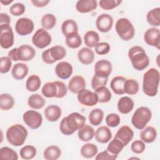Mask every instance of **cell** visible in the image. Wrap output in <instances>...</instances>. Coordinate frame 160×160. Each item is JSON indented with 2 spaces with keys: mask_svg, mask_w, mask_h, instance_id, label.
<instances>
[{
  "mask_svg": "<svg viewBox=\"0 0 160 160\" xmlns=\"http://www.w3.org/2000/svg\"><path fill=\"white\" fill-rule=\"evenodd\" d=\"M139 91V83L133 79H128L125 81L124 84V93L134 95L136 94Z\"/></svg>",
  "mask_w": 160,
  "mask_h": 160,
  "instance_id": "39",
  "label": "cell"
},
{
  "mask_svg": "<svg viewBox=\"0 0 160 160\" xmlns=\"http://www.w3.org/2000/svg\"><path fill=\"white\" fill-rule=\"evenodd\" d=\"M148 22L155 27L160 25V8H156L150 10L146 16Z\"/></svg>",
  "mask_w": 160,
  "mask_h": 160,
  "instance_id": "30",
  "label": "cell"
},
{
  "mask_svg": "<svg viewBox=\"0 0 160 160\" xmlns=\"http://www.w3.org/2000/svg\"><path fill=\"white\" fill-rule=\"evenodd\" d=\"M98 2L96 0H80L76 2V10L81 13L93 11L97 8Z\"/></svg>",
  "mask_w": 160,
  "mask_h": 160,
  "instance_id": "19",
  "label": "cell"
},
{
  "mask_svg": "<svg viewBox=\"0 0 160 160\" xmlns=\"http://www.w3.org/2000/svg\"><path fill=\"white\" fill-rule=\"evenodd\" d=\"M126 79L123 76H116L113 78L110 82V87L112 91L118 94L122 95L124 94V84Z\"/></svg>",
  "mask_w": 160,
  "mask_h": 160,
  "instance_id": "24",
  "label": "cell"
},
{
  "mask_svg": "<svg viewBox=\"0 0 160 160\" xmlns=\"http://www.w3.org/2000/svg\"><path fill=\"white\" fill-rule=\"evenodd\" d=\"M108 78H102L94 74L91 80V86L93 89L96 90V89L102 87L106 86L107 84Z\"/></svg>",
  "mask_w": 160,
  "mask_h": 160,
  "instance_id": "47",
  "label": "cell"
},
{
  "mask_svg": "<svg viewBox=\"0 0 160 160\" xmlns=\"http://www.w3.org/2000/svg\"><path fill=\"white\" fill-rule=\"evenodd\" d=\"M95 91V93L98 98V102L100 103H105L109 102L111 99V93L109 89L106 86H102Z\"/></svg>",
  "mask_w": 160,
  "mask_h": 160,
  "instance_id": "37",
  "label": "cell"
},
{
  "mask_svg": "<svg viewBox=\"0 0 160 160\" xmlns=\"http://www.w3.org/2000/svg\"><path fill=\"white\" fill-rule=\"evenodd\" d=\"M131 150L136 154H141L144 152L146 148L144 142L141 140H136L132 142L131 146Z\"/></svg>",
  "mask_w": 160,
  "mask_h": 160,
  "instance_id": "52",
  "label": "cell"
},
{
  "mask_svg": "<svg viewBox=\"0 0 160 160\" xmlns=\"http://www.w3.org/2000/svg\"><path fill=\"white\" fill-rule=\"evenodd\" d=\"M14 104L13 97L7 93L1 94L0 96V108L2 110L8 111L11 109Z\"/></svg>",
  "mask_w": 160,
  "mask_h": 160,
  "instance_id": "36",
  "label": "cell"
},
{
  "mask_svg": "<svg viewBox=\"0 0 160 160\" xmlns=\"http://www.w3.org/2000/svg\"><path fill=\"white\" fill-rule=\"evenodd\" d=\"M95 51L98 54L105 55L110 51V45L106 42H102L98 43L95 47Z\"/></svg>",
  "mask_w": 160,
  "mask_h": 160,
  "instance_id": "51",
  "label": "cell"
},
{
  "mask_svg": "<svg viewBox=\"0 0 160 160\" xmlns=\"http://www.w3.org/2000/svg\"><path fill=\"white\" fill-rule=\"evenodd\" d=\"M61 31L66 36L73 33H77L78 31V24L72 19H67L62 24Z\"/></svg>",
  "mask_w": 160,
  "mask_h": 160,
  "instance_id": "29",
  "label": "cell"
},
{
  "mask_svg": "<svg viewBox=\"0 0 160 160\" xmlns=\"http://www.w3.org/2000/svg\"><path fill=\"white\" fill-rule=\"evenodd\" d=\"M0 44L4 49H8L11 47L14 41V37L12 29L9 24L0 26Z\"/></svg>",
  "mask_w": 160,
  "mask_h": 160,
  "instance_id": "9",
  "label": "cell"
},
{
  "mask_svg": "<svg viewBox=\"0 0 160 160\" xmlns=\"http://www.w3.org/2000/svg\"><path fill=\"white\" fill-rule=\"evenodd\" d=\"M122 1L120 0H101L99 2V6L104 10H111L118 7Z\"/></svg>",
  "mask_w": 160,
  "mask_h": 160,
  "instance_id": "46",
  "label": "cell"
},
{
  "mask_svg": "<svg viewBox=\"0 0 160 160\" xmlns=\"http://www.w3.org/2000/svg\"><path fill=\"white\" fill-rule=\"evenodd\" d=\"M0 18H1V24H9L11 22V18L9 16L8 14L1 12L0 14Z\"/></svg>",
  "mask_w": 160,
  "mask_h": 160,
  "instance_id": "57",
  "label": "cell"
},
{
  "mask_svg": "<svg viewBox=\"0 0 160 160\" xmlns=\"http://www.w3.org/2000/svg\"><path fill=\"white\" fill-rule=\"evenodd\" d=\"M27 129L21 124H16L9 127L6 131V139L14 146H22L28 136Z\"/></svg>",
  "mask_w": 160,
  "mask_h": 160,
  "instance_id": "4",
  "label": "cell"
},
{
  "mask_svg": "<svg viewBox=\"0 0 160 160\" xmlns=\"http://www.w3.org/2000/svg\"><path fill=\"white\" fill-rule=\"evenodd\" d=\"M86 83L85 79L81 76H73L69 81L68 89L72 93L78 94L80 91L85 89Z\"/></svg>",
  "mask_w": 160,
  "mask_h": 160,
  "instance_id": "18",
  "label": "cell"
},
{
  "mask_svg": "<svg viewBox=\"0 0 160 160\" xmlns=\"http://www.w3.org/2000/svg\"><path fill=\"white\" fill-rule=\"evenodd\" d=\"M45 99L39 94H34L30 96L28 100V106L34 109H39L45 105Z\"/></svg>",
  "mask_w": 160,
  "mask_h": 160,
  "instance_id": "27",
  "label": "cell"
},
{
  "mask_svg": "<svg viewBox=\"0 0 160 160\" xmlns=\"http://www.w3.org/2000/svg\"><path fill=\"white\" fill-rule=\"evenodd\" d=\"M112 138V133L109 128L102 126L98 128L95 132V139L100 143H107Z\"/></svg>",
  "mask_w": 160,
  "mask_h": 160,
  "instance_id": "20",
  "label": "cell"
},
{
  "mask_svg": "<svg viewBox=\"0 0 160 160\" xmlns=\"http://www.w3.org/2000/svg\"><path fill=\"white\" fill-rule=\"evenodd\" d=\"M112 70V66L110 61L106 59H101L96 62L94 66L95 74L102 77L108 78Z\"/></svg>",
  "mask_w": 160,
  "mask_h": 160,
  "instance_id": "14",
  "label": "cell"
},
{
  "mask_svg": "<svg viewBox=\"0 0 160 160\" xmlns=\"http://www.w3.org/2000/svg\"><path fill=\"white\" fill-rule=\"evenodd\" d=\"M130 159H134V158H130ZM135 159H139V158H135Z\"/></svg>",
  "mask_w": 160,
  "mask_h": 160,
  "instance_id": "59",
  "label": "cell"
},
{
  "mask_svg": "<svg viewBox=\"0 0 160 160\" xmlns=\"http://www.w3.org/2000/svg\"><path fill=\"white\" fill-rule=\"evenodd\" d=\"M61 155V151L57 146H48L43 152L44 158L47 160H56Z\"/></svg>",
  "mask_w": 160,
  "mask_h": 160,
  "instance_id": "31",
  "label": "cell"
},
{
  "mask_svg": "<svg viewBox=\"0 0 160 160\" xmlns=\"http://www.w3.org/2000/svg\"><path fill=\"white\" fill-rule=\"evenodd\" d=\"M36 149L33 146L26 145L22 148L19 151L21 158L24 159H31L36 155Z\"/></svg>",
  "mask_w": 160,
  "mask_h": 160,
  "instance_id": "43",
  "label": "cell"
},
{
  "mask_svg": "<svg viewBox=\"0 0 160 160\" xmlns=\"http://www.w3.org/2000/svg\"><path fill=\"white\" fill-rule=\"evenodd\" d=\"M124 147V144L119 140L114 138L108 144L107 150L112 154L118 155Z\"/></svg>",
  "mask_w": 160,
  "mask_h": 160,
  "instance_id": "45",
  "label": "cell"
},
{
  "mask_svg": "<svg viewBox=\"0 0 160 160\" xmlns=\"http://www.w3.org/2000/svg\"><path fill=\"white\" fill-rule=\"evenodd\" d=\"M113 24V19L111 16L108 14L99 15L96 21V25L98 29L102 32L109 31Z\"/></svg>",
  "mask_w": 160,
  "mask_h": 160,
  "instance_id": "15",
  "label": "cell"
},
{
  "mask_svg": "<svg viewBox=\"0 0 160 160\" xmlns=\"http://www.w3.org/2000/svg\"><path fill=\"white\" fill-rule=\"evenodd\" d=\"M98 147L92 143H86L81 147V154L85 158H92L98 153Z\"/></svg>",
  "mask_w": 160,
  "mask_h": 160,
  "instance_id": "33",
  "label": "cell"
},
{
  "mask_svg": "<svg viewBox=\"0 0 160 160\" xmlns=\"http://www.w3.org/2000/svg\"><path fill=\"white\" fill-rule=\"evenodd\" d=\"M133 136L134 132L132 129L128 126H123L118 129L114 138L121 141L126 146L132 139Z\"/></svg>",
  "mask_w": 160,
  "mask_h": 160,
  "instance_id": "17",
  "label": "cell"
},
{
  "mask_svg": "<svg viewBox=\"0 0 160 160\" xmlns=\"http://www.w3.org/2000/svg\"><path fill=\"white\" fill-rule=\"evenodd\" d=\"M51 36L44 28L38 29L32 38V44L39 49H43L51 42Z\"/></svg>",
  "mask_w": 160,
  "mask_h": 160,
  "instance_id": "8",
  "label": "cell"
},
{
  "mask_svg": "<svg viewBox=\"0 0 160 160\" xmlns=\"http://www.w3.org/2000/svg\"><path fill=\"white\" fill-rule=\"evenodd\" d=\"M140 137L144 142L151 143L155 141L157 137V131L154 128L148 126L141 131Z\"/></svg>",
  "mask_w": 160,
  "mask_h": 160,
  "instance_id": "26",
  "label": "cell"
},
{
  "mask_svg": "<svg viewBox=\"0 0 160 160\" xmlns=\"http://www.w3.org/2000/svg\"><path fill=\"white\" fill-rule=\"evenodd\" d=\"M41 92L46 98H54L58 94V88L54 82H48L43 86Z\"/></svg>",
  "mask_w": 160,
  "mask_h": 160,
  "instance_id": "40",
  "label": "cell"
},
{
  "mask_svg": "<svg viewBox=\"0 0 160 160\" xmlns=\"http://www.w3.org/2000/svg\"><path fill=\"white\" fill-rule=\"evenodd\" d=\"M134 108V101L128 96H124L118 102V109L119 112L126 114L130 112Z\"/></svg>",
  "mask_w": 160,
  "mask_h": 160,
  "instance_id": "21",
  "label": "cell"
},
{
  "mask_svg": "<svg viewBox=\"0 0 160 160\" xmlns=\"http://www.w3.org/2000/svg\"><path fill=\"white\" fill-rule=\"evenodd\" d=\"M31 2L36 7L42 8L46 6L50 1L49 0H31Z\"/></svg>",
  "mask_w": 160,
  "mask_h": 160,
  "instance_id": "56",
  "label": "cell"
},
{
  "mask_svg": "<svg viewBox=\"0 0 160 160\" xmlns=\"http://www.w3.org/2000/svg\"><path fill=\"white\" fill-rule=\"evenodd\" d=\"M41 25L45 29H51L56 24V18L52 14H46L41 18Z\"/></svg>",
  "mask_w": 160,
  "mask_h": 160,
  "instance_id": "42",
  "label": "cell"
},
{
  "mask_svg": "<svg viewBox=\"0 0 160 160\" xmlns=\"http://www.w3.org/2000/svg\"><path fill=\"white\" fill-rule=\"evenodd\" d=\"M118 158V155L112 154L107 149L99 153L95 159L96 160H114Z\"/></svg>",
  "mask_w": 160,
  "mask_h": 160,
  "instance_id": "54",
  "label": "cell"
},
{
  "mask_svg": "<svg viewBox=\"0 0 160 160\" xmlns=\"http://www.w3.org/2000/svg\"><path fill=\"white\" fill-rule=\"evenodd\" d=\"M79 61L85 65L91 64L94 59V53L89 48H82L78 52Z\"/></svg>",
  "mask_w": 160,
  "mask_h": 160,
  "instance_id": "22",
  "label": "cell"
},
{
  "mask_svg": "<svg viewBox=\"0 0 160 160\" xmlns=\"http://www.w3.org/2000/svg\"><path fill=\"white\" fill-rule=\"evenodd\" d=\"M34 27V22L31 19L22 18L17 21L15 24V30L21 36H27L33 31Z\"/></svg>",
  "mask_w": 160,
  "mask_h": 160,
  "instance_id": "12",
  "label": "cell"
},
{
  "mask_svg": "<svg viewBox=\"0 0 160 160\" xmlns=\"http://www.w3.org/2000/svg\"><path fill=\"white\" fill-rule=\"evenodd\" d=\"M22 119L25 124L32 129L39 128L42 122L41 114L39 112L34 110H29L25 112L23 114Z\"/></svg>",
  "mask_w": 160,
  "mask_h": 160,
  "instance_id": "10",
  "label": "cell"
},
{
  "mask_svg": "<svg viewBox=\"0 0 160 160\" xmlns=\"http://www.w3.org/2000/svg\"><path fill=\"white\" fill-rule=\"evenodd\" d=\"M159 83V72L155 68L146 71L142 79V90L145 94L150 97L155 96L158 91Z\"/></svg>",
  "mask_w": 160,
  "mask_h": 160,
  "instance_id": "2",
  "label": "cell"
},
{
  "mask_svg": "<svg viewBox=\"0 0 160 160\" xmlns=\"http://www.w3.org/2000/svg\"><path fill=\"white\" fill-rule=\"evenodd\" d=\"M84 41L85 44L91 48L99 43V36L98 32L94 31H89L86 32L84 36Z\"/></svg>",
  "mask_w": 160,
  "mask_h": 160,
  "instance_id": "32",
  "label": "cell"
},
{
  "mask_svg": "<svg viewBox=\"0 0 160 160\" xmlns=\"http://www.w3.org/2000/svg\"><path fill=\"white\" fill-rule=\"evenodd\" d=\"M28 66L22 62H19L14 64L11 70L12 77L16 80H22L28 73Z\"/></svg>",
  "mask_w": 160,
  "mask_h": 160,
  "instance_id": "23",
  "label": "cell"
},
{
  "mask_svg": "<svg viewBox=\"0 0 160 160\" xmlns=\"http://www.w3.org/2000/svg\"><path fill=\"white\" fill-rule=\"evenodd\" d=\"M145 42L149 46L159 49L160 46V31L156 28H149L144 34Z\"/></svg>",
  "mask_w": 160,
  "mask_h": 160,
  "instance_id": "13",
  "label": "cell"
},
{
  "mask_svg": "<svg viewBox=\"0 0 160 160\" xmlns=\"http://www.w3.org/2000/svg\"><path fill=\"white\" fill-rule=\"evenodd\" d=\"M44 115L46 119L51 122L56 121L61 116V109L56 105H49L44 110Z\"/></svg>",
  "mask_w": 160,
  "mask_h": 160,
  "instance_id": "25",
  "label": "cell"
},
{
  "mask_svg": "<svg viewBox=\"0 0 160 160\" xmlns=\"http://www.w3.org/2000/svg\"><path fill=\"white\" fill-rule=\"evenodd\" d=\"M42 59L43 62H44L46 64H53L55 62V61L52 59L51 55H50V52H49V49H48L47 50H45L43 51L42 54Z\"/></svg>",
  "mask_w": 160,
  "mask_h": 160,
  "instance_id": "55",
  "label": "cell"
},
{
  "mask_svg": "<svg viewBox=\"0 0 160 160\" xmlns=\"http://www.w3.org/2000/svg\"><path fill=\"white\" fill-rule=\"evenodd\" d=\"M78 101L86 106H93L98 102V98L95 92L83 89L78 93Z\"/></svg>",
  "mask_w": 160,
  "mask_h": 160,
  "instance_id": "11",
  "label": "cell"
},
{
  "mask_svg": "<svg viewBox=\"0 0 160 160\" xmlns=\"http://www.w3.org/2000/svg\"><path fill=\"white\" fill-rule=\"evenodd\" d=\"M104 117V112L103 111L99 108H96L94 109H92L89 114V120L90 123L94 126H98L99 125L103 119Z\"/></svg>",
  "mask_w": 160,
  "mask_h": 160,
  "instance_id": "35",
  "label": "cell"
},
{
  "mask_svg": "<svg viewBox=\"0 0 160 160\" xmlns=\"http://www.w3.org/2000/svg\"><path fill=\"white\" fill-rule=\"evenodd\" d=\"M151 117V111L147 107L141 106L134 112L131 118V122L134 128L141 130L149 122Z\"/></svg>",
  "mask_w": 160,
  "mask_h": 160,
  "instance_id": "6",
  "label": "cell"
},
{
  "mask_svg": "<svg viewBox=\"0 0 160 160\" xmlns=\"http://www.w3.org/2000/svg\"><path fill=\"white\" fill-rule=\"evenodd\" d=\"M73 68L72 65L66 61H61L55 67V72L58 78L62 79H68L72 74Z\"/></svg>",
  "mask_w": 160,
  "mask_h": 160,
  "instance_id": "16",
  "label": "cell"
},
{
  "mask_svg": "<svg viewBox=\"0 0 160 160\" xmlns=\"http://www.w3.org/2000/svg\"><path fill=\"white\" fill-rule=\"evenodd\" d=\"M0 158L6 160H17L18 156L17 152L12 149L4 146L0 149Z\"/></svg>",
  "mask_w": 160,
  "mask_h": 160,
  "instance_id": "44",
  "label": "cell"
},
{
  "mask_svg": "<svg viewBox=\"0 0 160 160\" xmlns=\"http://www.w3.org/2000/svg\"><path fill=\"white\" fill-rule=\"evenodd\" d=\"M115 29L120 38L124 41L131 40L134 36V28L131 22L127 18L119 19L116 23Z\"/></svg>",
  "mask_w": 160,
  "mask_h": 160,
  "instance_id": "7",
  "label": "cell"
},
{
  "mask_svg": "<svg viewBox=\"0 0 160 160\" xmlns=\"http://www.w3.org/2000/svg\"><path fill=\"white\" fill-rule=\"evenodd\" d=\"M49 52L52 59L55 62L63 59L66 55V50L59 45L52 46L49 49Z\"/></svg>",
  "mask_w": 160,
  "mask_h": 160,
  "instance_id": "41",
  "label": "cell"
},
{
  "mask_svg": "<svg viewBox=\"0 0 160 160\" xmlns=\"http://www.w3.org/2000/svg\"><path fill=\"white\" fill-rule=\"evenodd\" d=\"M86 120V118L79 112H72L61 120L59 129L64 135H71L85 125Z\"/></svg>",
  "mask_w": 160,
  "mask_h": 160,
  "instance_id": "1",
  "label": "cell"
},
{
  "mask_svg": "<svg viewBox=\"0 0 160 160\" xmlns=\"http://www.w3.org/2000/svg\"><path fill=\"white\" fill-rule=\"evenodd\" d=\"M1 3H2L3 5H5V6H8V4H9L10 3L12 2L13 1L12 0H5V1H3V0H1Z\"/></svg>",
  "mask_w": 160,
  "mask_h": 160,
  "instance_id": "58",
  "label": "cell"
},
{
  "mask_svg": "<svg viewBox=\"0 0 160 160\" xmlns=\"http://www.w3.org/2000/svg\"><path fill=\"white\" fill-rule=\"evenodd\" d=\"M35 55L34 49L28 44H23L18 48H13L8 52V57L14 61H29L32 59Z\"/></svg>",
  "mask_w": 160,
  "mask_h": 160,
  "instance_id": "5",
  "label": "cell"
},
{
  "mask_svg": "<svg viewBox=\"0 0 160 160\" xmlns=\"http://www.w3.org/2000/svg\"><path fill=\"white\" fill-rule=\"evenodd\" d=\"M106 122L108 126L111 128H115L118 126L120 123V118L117 114H109L106 117Z\"/></svg>",
  "mask_w": 160,
  "mask_h": 160,
  "instance_id": "50",
  "label": "cell"
},
{
  "mask_svg": "<svg viewBox=\"0 0 160 160\" xmlns=\"http://www.w3.org/2000/svg\"><path fill=\"white\" fill-rule=\"evenodd\" d=\"M12 65L11 59L9 57H1L0 58V72L2 74L9 71Z\"/></svg>",
  "mask_w": 160,
  "mask_h": 160,
  "instance_id": "48",
  "label": "cell"
},
{
  "mask_svg": "<svg viewBox=\"0 0 160 160\" xmlns=\"http://www.w3.org/2000/svg\"><path fill=\"white\" fill-rule=\"evenodd\" d=\"M41 81L40 78L35 74L30 76L26 82L27 90L30 92H35L38 91L41 86Z\"/></svg>",
  "mask_w": 160,
  "mask_h": 160,
  "instance_id": "34",
  "label": "cell"
},
{
  "mask_svg": "<svg viewBox=\"0 0 160 160\" xmlns=\"http://www.w3.org/2000/svg\"><path fill=\"white\" fill-rule=\"evenodd\" d=\"M66 44L71 49H76L81 45L82 39L78 32L73 33L66 36Z\"/></svg>",
  "mask_w": 160,
  "mask_h": 160,
  "instance_id": "38",
  "label": "cell"
},
{
  "mask_svg": "<svg viewBox=\"0 0 160 160\" xmlns=\"http://www.w3.org/2000/svg\"><path fill=\"white\" fill-rule=\"evenodd\" d=\"M128 57L136 70L142 71L149 64V59L141 46H134L131 48L128 51Z\"/></svg>",
  "mask_w": 160,
  "mask_h": 160,
  "instance_id": "3",
  "label": "cell"
},
{
  "mask_svg": "<svg viewBox=\"0 0 160 160\" xmlns=\"http://www.w3.org/2000/svg\"><path fill=\"white\" fill-rule=\"evenodd\" d=\"M54 83L56 84L58 88V94L56 98H62L64 97L68 92V88L66 86V84L64 82L59 81H54Z\"/></svg>",
  "mask_w": 160,
  "mask_h": 160,
  "instance_id": "53",
  "label": "cell"
},
{
  "mask_svg": "<svg viewBox=\"0 0 160 160\" xmlns=\"http://www.w3.org/2000/svg\"><path fill=\"white\" fill-rule=\"evenodd\" d=\"M78 138L84 142L91 140L94 136V130L89 125H84L78 131Z\"/></svg>",
  "mask_w": 160,
  "mask_h": 160,
  "instance_id": "28",
  "label": "cell"
},
{
  "mask_svg": "<svg viewBox=\"0 0 160 160\" xmlns=\"http://www.w3.org/2000/svg\"><path fill=\"white\" fill-rule=\"evenodd\" d=\"M25 6L20 2H17L12 4L9 9L10 13L15 16H19L23 14L25 12Z\"/></svg>",
  "mask_w": 160,
  "mask_h": 160,
  "instance_id": "49",
  "label": "cell"
}]
</instances>
